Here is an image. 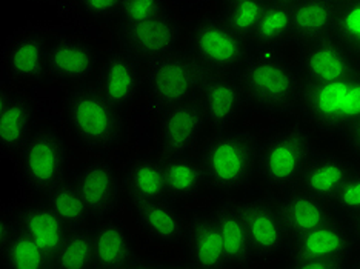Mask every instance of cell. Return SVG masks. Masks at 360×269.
I'll list each match as a JSON object with an SVG mask.
<instances>
[{"label": "cell", "instance_id": "obj_1", "mask_svg": "<svg viewBox=\"0 0 360 269\" xmlns=\"http://www.w3.org/2000/svg\"><path fill=\"white\" fill-rule=\"evenodd\" d=\"M260 140L256 134L217 129L203 140L199 162L207 186L217 192H237L247 188L257 174Z\"/></svg>", "mask_w": 360, "mask_h": 269}, {"label": "cell", "instance_id": "obj_2", "mask_svg": "<svg viewBox=\"0 0 360 269\" xmlns=\"http://www.w3.org/2000/svg\"><path fill=\"white\" fill-rule=\"evenodd\" d=\"M291 116L308 131L342 136L360 120V74L330 84L304 81Z\"/></svg>", "mask_w": 360, "mask_h": 269}, {"label": "cell", "instance_id": "obj_3", "mask_svg": "<svg viewBox=\"0 0 360 269\" xmlns=\"http://www.w3.org/2000/svg\"><path fill=\"white\" fill-rule=\"evenodd\" d=\"M247 102L260 111L291 114L304 79L296 67L276 53H260L243 63L240 72Z\"/></svg>", "mask_w": 360, "mask_h": 269}, {"label": "cell", "instance_id": "obj_4", "mask_svg": "<svg viewBox=\"0 0 360 269\" xmlns=\"http://www.w3.org/2000/svg\"><path fill=\"white\" fill-rule=\"evenodd\" d=\"M316 146L304 125H290L260 142L257 176L266 188L285 192L296 188Z\"/></svg>", "mask_w": 360, "mask_h": 269}, {"label": "cell", "instance_id": "obj_5", "mask_svg": "<svg viewBox=\"0 0 360 269\" xmlns=\"http://www.w3.org/2000/svg\"><path fill=\"white\" fill-rule=\"evenodd\" d=\"M117 107L99 88L72 89L67 99V119L71 133L86 150L102 151L116 146L124 133Z\"/></svg>", "mask_w": 360, "mask_h": 269}, {"label": "cell", "instance_id": "obj_6", "mask_svg": "<svg viewBox=\"0 0 360 269\" xmlns=\"http://www.w3.org/2000/svg\"><path fill=\"white\" fill-rule=\"evenodd\" d=\"M208 70L191 51H173L148 60L146 88L150 100L158 108L198 99Z\"/></svg>", "mask_w": 360, "mask_h": 269}, {"label": "cell", "instance_id": "obj_7", "mask_svg": "<svg viewBox=\"0 0 360 269\" xmlns=\"http://www.w3.org/2000/svg\"><path fill=\"white\" fill-rule=\"evenodd\" d=\"M247 40L220 18L199 20L191 29L190 48L210 72H230L248 60Z\"/></svg>", "mask_w": 360, "mask_h": 269}, {"label": "cell", "instance_id": "obj_8", "mask_svg": "<svg viewBox=\"0 0 360 269\" xmlns=\"http://www.w3.org/2000/svg\"><path fill=\"white\" fill-rule=\"evenodd\" d=\"M20 156L23 178L32 191L45 194L63 181L68 151L63 138L53 129L32 134Z\"/></svg>", "mask_w": 360, "mask_h": 269}, {"label": "cell", "instance_id": "obj_9", "mask_svg": "<svg viewBox=\"0 0 360 269\" xmlns=\"http://www.w3.org/2000/svg\"><path fill=\"white\" fill-rule=\"evenodd\" d=\"M296 67L309 84H330L360 74V60L334 36L300 46Z\"/></svg>", "mask_w": 360, "mask_h": 269}, {"label": "cell", "instance_id": "obj_10", "mask_svg": "<svg viewBox=\"0 0 360 269\" xmlns=\"http://www.w3.org/2000/svg\"><path fill=\"white\" fill-rule=\"evenodd\" d=\"M288 263L299 260L321 258L340 262L348 266L349 260L357 254V244L349 225L333 218L331 222L297 235L286 244Z\"/></svg>", "mask_w": 360, "mask_h": 269}, {"label": "cell", "instance_id": "obj_11", "mask_svg": "<svg viewBox=\"0 0 360 269\" xmlns=\"http://www.w3.org/2000/svg\"><path fill=\"white\" fill-rule=\"evenodd\" d=\"M198 100L205 112L208 125L214 131L230 129L248 103L240 79L228 72H208Z\"/></svg>", "mask_w": 360, "mask_h": 269}, {"label": "cell", "instance_id": "obj_12", "mask_svg": "<svg viewBox=\"0 0 360 269\" xmlns=\"http://www.w3.org/2000/svg\"><path fill=\"white\" fill-rule=\"evenodd\" d=\"M255 260L274 258L286 249L288 234L276 199H256L242 203Z\"/></svg>", "mask_w": 360, "mask_h": 269}, {"label": "cell", "instance_id": "obj_13", "mask_svg": "<svg viewBox=\"0 0 360 269\" xmlns=\"http://www.w3.org/2000/svg\"><path fill=\"white\" fill-rule=\"evenodd\" d=\"M208 125L199 100H188L163 110L160 140L168 154L188 152L198 145Z\"/></svg>", "mask_w": 360, "mask_h": 269}, {"label": "cell", "instance_id": "obj_14", "mask_svg": "<svg viewBox=\"0 0 360 269\" xmlns=\"http://www.w3.org/2000/svg\"><path fill=\"white\" fill-rule=\"evenodd\" d=\"M276 202L290 239L316 230L335 218L331 203L316 197L302 186L282 192Z\"/></svg>", "mask_w": 360, "mask_h": 269}, {"label": "cell", "instance_id": "obj_15", "mask_svg": "<svg viewBox=\"0 0 360 269\" xmlns=\"http://www.w3.org/2000/svg\"><path fill=\"white\" fill-rule=\"evenodd\" d=\"M122 37L129 53L146 57L150 60L176 51L180 39V27L173 15L167 13L159 18L131 23V25L124 23Z\"/></svg>", "mask_w": 360, "mask_h": 269}, {"label": "cell", "instance_id": "obj_16", "mask_svg": "<svg viewBox=\"0 0 360 269\" xmlns=\"http://www.w3.org/2000/svg\"><path fill=\"white\" fill-rule=\"evenodd\" d=\"M76 186L89 217L102 218L116 208L120 188L116 171L110 162L96 160L82 166L76 177Z\"/></svg>", "mask_w": 360, "mask_h": 269}, {"label": "cell", "instance_id": "obj_17", "mask_svg": "<svg viewBox=\"0 0 360 269\" xmlns=\"http://www.w3.org/2000/svg\"><path fill=\"white\" fill-rule=\"evenodd\" d=\"M96 67L97 53L82 39H57L48 50L46 71L65 84H82L93 76Z\"/></svg>", "mask_w": 360, "mask_h": 269}, {"label": "cell", "instance_id": "obj_18", "mask_svg": "<svg viewBox=\"0 0 360 269\" xmlns=\"http://www.w3.org/2000/svg\"><path fill=\"white\" fill-rule=\"evenodd\" d=\"M134 216L142 230L154 240L177 244L188 240L190 220L165 200H133Z\"/></svg>", "mask_w": 360, "mask_h": 269}, {"label": "cell", "instance_id": "obj_19", "mask_svg": "<svg viewBox=\"0 0 360 269\" xmlns=\"http://www.w3.org/2000/svg\"><path fill=\"white\" fill-rule=\"evenodd\" d=\"M353 169L354 165L351 157L316 152L305 168L299 185L316 197L333 203Z\"/></svg>", "mask_w": 360, "mask_h": 269}, {"label": "cell", "instance_id": "obj_20", "mask_svg": "<svg viewBox=\"0 0 360 269\" xmlns=\"http://www.w3.org/2000/svg\"><path fill=\"white\" fill-rule=\"evenodd\" d=\"M141 79V65L136 55L129 51H117L103 63L99 89L116 107H125L137 96Z\"/></svg>", "mask_w": 360, "mask_h": 269}, {"label": "cell", "instance_id": "obj_21", "mask_svg": "<svg viewBox=\"0 0 360 269\" xmlns=\"http://www.w3.org/2000/svg\"><path fill=\"white\" fill-rule=\"evenodd\" d=\"M339 6L331 0H302L292 6V34L299 46L333 37Z\"/></svg>", "mask_w": 360, "mask_h": 269}, {"label": "cell", "instance_id": "obj_22", "mask_svg": "<svg viewBox=\"0 0 360 269\" xmlns=\"http://www.w3.org/2000/svg\"><path fill=\"white\" fill-rule=\"evenodd\" d=\"M211 214L214 217L220 237H222L228 265H250L255 260V254H252L251 249L242 203L225 202L212 211Z\"/></svg>", "mask_w": 360, "mask_h": 269}, {"label": "cell", "instance_id": "obj_23", "mask_svg": "<svg viewBox=\"0 0 360 269\" xmlns=\"http://www.w3.org/2000/svg\"><path fill=\"white\" fill-rule=\"evenodd\" d=\"M0 248L2 265L8 269H45L53 266L51 258L23 230L18 220L2 223Z\"/></svg>", "mask_w": 360, "mask_h": 269}, {"label": "cell", "instance_id": "obj_24", "mask_svg": "<svg viewBox=\"0 0 360 269\" xmlns=\"http://www.w3.org/2000/svg\"><path fill=\"white\" fill-rule=\"evenodd\" d=\"M18 222L46 252L54 265V257L68 232L67 225L62 222V218L46 203H34V205H28L20 211Z\"/></svg>", "mask_w": 360, "mask_h": 269}, {"label": "cell", "instance_id": "obj_25", "mask_svg": "<svg viewBox=\"0 0 360 269\" xmlns=\"http://www.w3.org/2000/svg\"><path fill=\"white\" fill-rule=\"evenodd\" d=\"M32 108L25 97L2 93L0 102V146L8 152H22L30 140Z\"/></svg>", "mask_w": 360, "mask_h": 269}, {"label": "cell", "instance_id": "obj_26", "mask_svg": "<svg viewBox=\"0 0 360 269\" xmlns=\"http://www.w3.org/2000/svg\"><path fill=\"white\" fill-rule=\"evenodd\" d=\"M48 50L45 37L36 32L15 37L6 51L8 71L15 80H39L46 71Z\"/></svg>", "mask_w": 360, "mask_h": 269}, {"label": "cell", "instance_id": "obj_27", "mask_svg": "<svg viewBox=\"0 0 360 269\" xmlns=\"http://www.w3.org/2000/svg\"><path fill=\"white\" fill-rule=\"evenodd\" d=\"M190 256L195 268H224L228 265L222 237L212 214H198L190 218Z\"/></svg>", "mask_w": 360, "mask_h": 269}, {"label": "cell", "instance_id": "obj_28", "mask_svg": "<svg viewBox=\"0 0 360 269\" xmlns=\"http://www.w3.org/2000/svg\"><path fill=\"white\" fill-rule=\"evenodd\" d=\"M163 163L167 192L174 200H190L207 186L199 159L186 152L168 154Z\"/></svg>", "mask_w": 360, "mask_h": 269}, {"label": "cell", "instance_id": "obj_29", "mask_svg": "<svg viewBox=\"0 0 360 269\" xmlns=\"http://www.w3.org/2000/svg\"><path fill=\"white\" fill-rule=\"evenodd\" d=\"M94 268L117 269L129 265L133 254L127 228L117 220H106L93 231Z\"/></svg>", "mask_w": 360, "mask_h": 269}, {"label": "cell", "instance_id": "obj_30", "mask_svg": "<svg viewBox=\"0 0 360 269\" xmlns=\"http://www.w3.org/2000/svg\"><path fill=\"white\" fill-rule=\"evenodd\" d=\"M127 190L133 200L165 199L168 192L163 163L153 157L136 159L127 169Z\"/></svg>", "mask_w": 360, "mask_h": 269}, {"label": "cell", "instance_id": "obj_31", "mask_svg": "<svg viewBox=\"0 0 360 269\" xmlns=\"http://www.w3.org/2000/svg\"><path fill=\"white\" fill-rule=\"evenodd\" d=\"M292 6H285L266 0L264 13L252 32L251 42L262 48L277 46L291 39Z\"/></svg>", "mask_w": 360, "mask_h": 269}, {"label": "cell", "instance_id": "obj_32", "mask_svg": "<svg viewBox=\"0 0 360 269\" xmlns=\"http://www.w3.org/2000/svg\"><path fill=\"white\" fill-rule=\"evenodd\" d=\"M45 203L53 208L54 213L68 228L85 226L89 214L76 182L60 181L50 191L45 192Z\"/></svg>", "mask_w": 360, "mask_h": 269}, {"label": "cell", "instance_id": "obj_33", "mask_svg": "<svg viewBox=\"0 0 360 269\" xmlns=\"http://www.w3.org/2000/svg\"><path fill=\"white\" fill-rule=\"evenodd\" d=\"M56 268H94L93 232L85 226L70 228L62 247L54 257Z\"/></svg>", "mask_w": 360, "mask_h": 269}, {"label": "cell", "instance_id": "obj_34", "mask_svg": "<svg viewBox=\"0 0 360 269\" xmlns=\"http://www.w3.org/2000/svg\"><path fill=\"white\" fill-rule=\"evenodd\" d=\"M265 5L266 0H245V2L226 5L222 18L237 34L250 42Z\"/></svg>", "mask_w": 360, "mask_h": 269}, {"label": "cell", "instance_id": "obj_35", "mask_svg": "<svg viewBox=\"0 0 360 269\" xmlns=\"http://www.w3.org/2000/svg\"><path fill=\"white\" fill-rule=\"evenodd\" d=\"M333 36L360 60V0L339 6Z\"/></svg>", "mask_w": 360, "mask_h": 269}, {"label": "cell", "instance_id": "obj_36", "mask_svg": "<svg viewBox=\"0 0 360 269\" xmlns=\"http://www.w3.org/2000/svg\"><path fill=\"white\" fill-rule=\"evenodd\" d=\"M333 205L348 222L360 217V166H354L351 171L347 182L333 200Z\"/></svg>", "mask_w": 360, "mask_h": 269}, {"label": "cell", "instance_id": "obj_37", "mask_svg": "<svg viewBox=\"0 0 360 269\" xmlns=\"http://www.w3.org/2000/svg\"><path fill=\"white\" fill-rule=\"evenodd\" d=\"M167 14V0H122L120 18L125 25Z\"/></svg>", "mask_w": 360, "mask_h": 269}, {"label": "cell", "instance_id": "obj_38", "mask_svg": "<svg viewBox=\"0 0 360 269\" xmlns=\"http://www.w3.org/2000/svg\"><path fill=\"white\" fill-rule=\"evenodd\" d=\"M82 10L96 19H110L120 14L122 0H79Z\"/></svg>", "mask_w": 360, "mask_h": 269}, {"label": "cell", "instance_id": "obj_39", "mask_svg": "<svg viewBox=\"0 0 360 269\" xmlns=\"http://www.w3.org/2000/svg\"><path fill=\"white\" fill-rule=\"evenodd\" d=\"M342 138L348 151V157L360 160V120L351 125L347 131L342 134Z\"/></svg>", "mask_w": 360, "mask_h": 269}, {"label": "cell", "instance_id": "obj_40", "mask_svg": "<svg viewBox=\"0 0 360 269\" xmlns=\"http://www.w3.org/2000/svg\"><path fill=\"white\" fill-rule=\"evenodd\" d=\"M348 225L351 228V232H353V235H354V240L357 244V252H360V217H357L354 220H349Z\"/></svg>", "mask_w": 360, "mask_h": 269}, {"label": "cell", "instance_id": "obj_41", "mask_svg": "<svg viewBox=\"0 0 360 269\" xmlns=\"http://www.w3.org/2000/svg\"><path fill=\"white\" fill-rule=\"evenodd\" d=\"M269 2L285 5V6H296L297 4L302 2V0H269Z\"/></svg>", "mask_w": 360, "mask_h": 269}, {"label": "cell", "instance_id": "obj_42", "mask_svg": "<svg viewBox=\"0 0 360 269\" xmlns=\"http://www.w3.org/2000/svg\"><path fill=\"white\" fill-rule=\"evenodd\" d=\"M348 268H360V252H357V254L349 260Z\"/></svg>", "mask_w": 360, "mask_h": 269}, {"label": "cell", "instance_id": "obj_43", "mask_svg": "<svg viewBox=\"0 0 360 269\" xmlns=\"http://www.w3.org/2000/svg\"><path fill=\"white\" fill-rule=\"evenodd\" d=\"M331 2H334L338 6H343V5H347L349 2H353V0H331Z\"/></svg>", "mask_w": 360, "mask_h": 269}, {"label": "cell", "instance_id": "obj_44", "mask_svg": "<svg viewBox=\"0 0 360 269\" xmlns=\"http://www.w3.org/2000/svg\"><path fill=\"white\" fill-rule=\"evenodd\" d=\"M225 5H233V4H239V2H245V0H224Z\"/></svg>", "mask_w": 360, "mask_h": 269}]
</instances>
